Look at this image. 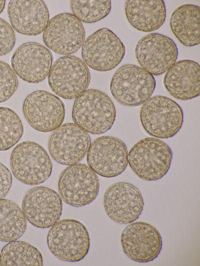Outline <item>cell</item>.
Masks as SVG:
<instances>
[{
  "label": "cell",
  "instance_id": "obj_1",
  "mask_svg": "<svg viewBox=\"0 0 200 266\" xmlns=\"http://www.w3.org/2000/svg\"><path fill=\"white\" fill-rule=\"evenodd\" d=\"M72 116L74 123L86 132L98 135L112 128L116 118V109L106 94L90 89L76 98Z\"/></svg>",
  "mask_w": 200,
  "mask_h": 266
},
{
  "label": "cell",
  "instance_id": "obj_2",
  "mask_svg": "<svg viewBox=\"0 0 200 266\" xmlns=\"http://www.w3.org/2000/svg\"><path fill=\"white\" fill-rule=\"evenodd\" d=\"M139 117L146 133L160 139L174 137L180 130L184 122V113L180 105L162 95L150 97L144 102Z\"/></svg>",
  "mask_w": 200,
  "mask_h": 266
},
{
  "label": "cell",
  "instance_id": "obj_3",
  "mask_svg": "<svg viewBox=\"0 0 200 266\" xmlns=\"http://www.w3.org/2000/svg\"><path fill=\"white\" fill-rule=\"evenodd\" d=\"M172 158L170 148L162 141L146 137L136 142L128 153V164L140 179L155 181L168 172Z\"/></svg>",
  "mask_w": 200,
  "mask_h": 266
},
{
  "label": "cell",
  "instance_id": "obj_4",
  "mask_svg": "<svg viewBox=\"0 0 200 266\" xmlns=\"http://www.w3.org/2000/svg\"><path fill=\"white\" fill-rule=\"evenodd\" d=\"M46 241L49 250L55 257L69 262L82 260L90 247L87 228L81 222L73 219H62L52 225Z\"/></svg>",
  "mask_w": 200,
  "mask_h": 266
},
{
  "label": "cell",
  "instance_id": "obj_5",
  "mask_svg": "<svg viewBox=\"0 0 200 266\" xmlns=\"http://www.w3.org/2000/svg\"><path fill=\"white\" fill-rule=\"evenodd\" d=\"M156 86L154 77L146 70L134 64H126L114 74L110 91L122 105L138 106L151 97Z\"/></svg>",
  "mask_w": 200,
  "mask_h": 266
},
{
  "label": "cell",
  "instance_id": "obj_6",
  "mask_svg": "<svg viewBox=\"0 0 200 266\" xmlns=\"http://www.w3.org/2000/svg\"><path fill=\"white\" fill-rule=\"evenodd\" d=\"M10 165L14 176L28 185H36L50 176L52 164L46 150L34 141L19 143L12 150Z\"/></svg>",
  "mask_w": 200,
  "mask_h": 266
},
{
  "label": "cell",
  "instance_id": "obj_7",
  "mask_svg": "<svg viewBox=\"0 0 200 266\" xmlns=\"http://www.w3.org/2000/svg\"><path fill=\"white\" fill-rule=\"evenodd\" d=\"M58 189L62 199L70 206H86L96 198L100 189L96 173L88 165L76 163L69 165L60 173Z\"/></svg>",
  "mask_w": 200,
  "mask_h": 266
},
{
  "label": "cell",
  "instance_id": "obj_8",
  "mask_svg": "<svg viewBox=\"0 0 200 266\" xmlns=\"http://www.w3.org/2000/svg\"><path fill=\"white\" fill-rule=\"evenodd\" d=\"M90 80L87 65L73 55H65L58 59L48 76L51 90L59 97L68 99L76 98L84 92Z\"/></svg>",
  "mask_w": 200,
  "mask_h": 266
},
{
  "label": "cell",
  "instance_id": "obj_9",
  "mask_svg": "<svg viewBox=\"0 0 200 266\" xmlns=\"http://www.w3.org/2000/svg\"><path fill=\"white\" fill-rule=\"evenodd\" d=\"M126 54L124 45L108 28L99 29L84 41L82 48L83 61L98 71H108L116 67Z\"/></svg>",
  "mask_w": 200,
  "mask_h": 266
},
{
  "label": "cell",
  "instance_id": "obj_10",
  "mask_svg": "<svg viewBox=\"0 0 200 266\" xmlns=\"http://www.w3.org/2000/svg\"><path fill=\"white\" fill-rule=\"evenodd\" d=\"M24 115L29 125L41 132H50L60 127L65 117L62 100L50 92L39 90L28 95L22 104Z\"/></svg>",
  "mask_w": 200,
  "mask_h": 266
},
{
  "label": "cell",
  "instance_id": "obj_11",
  "mask_svg": "<svg viewBox=\"0 0 200 266\" xmlns=\"http://www.w3.org/2000/svg\"><path fill=\"white\" fill-rule=\"evenodd\" d=\"M86 155L88 166L98 175L107 178L116 177L126 170L128 152L120 139L102 136L90 145Z\"/></svg>",
  "mask_w": 200,
  "mask_h": 266
},
{
  "label": "cell",
  "instance_id": "obj_12",
  "mask_svg": "<svg viewBox=\"0 0 200 266\" xmlns=\"http://www.w3.org/2000/svg\"><path fill=\"white\" fill-rule=\"evenodd\" d=\"M178 56V48L173 40L158 33L144 36L135 48L138 63L152 75L166 72L176 62Z\"/></svg>",
  "mask_w": 200,
  "mask_h": 266
},
{
  "label": "cell",
  "instance_id": "obj_13",
  "mask_svg": "<svg viewBox=\"0 0 200 266\" xmlns=\"http://www.w3.org/2000/svg\"><path fill=\"white\" fill-rule=\"evenodd\" d=\"M85 36L81 21L70 13H61L53 16L49 20L42 34L44 42L49 49L66 55L80 49Z\"/></svg>",
  "mask_w": 200,
  "mask_h": 266
},
{
  "label": "cell",
  "instance_id": "obj_14",
  "mask_svg": "<svg viewBox=\"0 0 200 266\" xmlns=\"http://www.w3.org/2000/svg\"><path fill=\"white\" fill-rule=\"evenodd\" d=\"M90 145V135L74 123H66L53 131L48 142L52 157L56 162L71 165L80 161Z\"/></svg>",
  "mask_w": 200,
  "mask_h": 266
},
{
  "label": "cell",
  "instance_id": "obj_15",
  "mask_svg": "<svg viewBox=\"0 0 200 266\" xmlns=\"http://www.w3.org/2000/svg\"><path fill=\"white\" fill-rule=\"evenodd\" d=\"M120 243L124 253L132 260L138 263L154 261L162 247L159 231L144 222H133L123 230Z\"/></svg>",
  "mask_w": 200,
  "mask_h": 266
},
{
  "label": "cell",
  "instance_id": "obj_16",
  "mask_svg": "<svg viewBox=\"0 0 200 266\" xmlns=\"http://www.w3.org/2000/svg\"><path fill=\"white\" fill-rule=\"evenodd\" d=\"M104 208L114 222L127 224L140 216L144 200L138 189L128 182H118L109 186L103 196Z\"/></svg>",
  "mask_w": 200,
  "mask_h": 266
},
{
  "label": "cell",
  "instance_id": "obj_17",
  "mask_svg": "<svg viewBox=\"0 0 200 266\" xmlns=\"http://www.w3.org/2000/svg\"><path fill=\"white\" fill-rule=\"evenodd\" d=\"M22 207L26 220L32 225L40 229L48 228L56 223L62 215V199L52 189L36 187L26 193Z\"/></svg>",
  "mask_w": 200,
  "mask_h": 266
},
{
  "label": "cell",
  "instance_id": "obj_18",
  "mask_svg": "<svg viewBox=\"0 0 200 266\" xmlns=\"http://www.w3.org/2000/svg\"><path fill=\"white\" fill-rule=\"evenodd\" d=\"M53 61L50 50L36 42L19 46L12 56V68L20 78L30 83L43 81L50 71Z\"/></svg>",
  "mask_w": 200,
  "mask_h": 266
},
{
  "label": "cell",
  "instance_id": "obj_19",
  "mask_svg": "<svg viewBox=\"0 0 200 266\" xmlns=\"http://www.w3.org/2000/svg\"><path fill=\"white\" fill-rule=\"evenodd\" d=\"M8 15L12 28L26 35L40 34L50 18L46 4L42 0H10L8 6Z\"/></svg>",
  "mask_w": 200,
  "mask_h": 266
},
{
  "label": "cell",
  "instance_id": "obj_20",
  "mask_svg": "<svg viewBox=\"0 0 200 266\" xmlns=\"http://www.w3.org/2000/svg\"><path fill=\"white\" fill-rule=\"evenodd\" d=\"M163 84L173 97L180 100L196 98L200 94V66L196 62L181 60L166 72Z\"/></svg>",
  "mask_w": 200,
  "mask_h": 266
},
{
  "label": "cell",
  "instance_id": "obj_21",
  "mask_svg": "<svg viewBox=\"0 0 200 266\" xmlns=\"http://www.w3.org/2000/svg\"><path fill=\"white\" fill-rule=\"evenodd\" d=\"M124 12L132 27L145 32L158 29L166 18V8L162 0H126Z\"/></svg>",
  "mask_w": 200,
  "mask_h": 266
},
{
  "label": "cell",
  "instance_id": "obj_22",
  "mask_svg": "<svg viewBox=\"0 0 200 266\" xmlns=\"http://www.w3.org/2000/svg\"><path fill=\"white\" fill-rule=\"evenodd\" d=\"M200 7L187 4L176 8L172 13L170 27L183 45L191 47L200 42Z\"/></svg>",
  "mask_w": 200,
  "mask_h": 266
},
{
  "label": "cell",
  "instance_id": "obj_23",
  "mask_svg": "<svg viewBox=\"0 0 200 266\" xmlns=\"http://www.w3.org/2000/svg\"><path fill=\"white\" fill-rule=\"evenodd\" d=\"M22 210L10 200L0 199V241L10 242L20 238L26 229Z\"/></svg>",
  "mask_w": 200,
  "mask_h": 266
},
{
  "label": "cell",
  "instance_id": "obj_24",
  "mask_svg": "<svg viewBox=\"0 0 200 266\" xmlns=\"http://www.w3.org/2000/svg\"><path fill=\"white\" fill-rule=\"evenodd\" d=\"M42 256L34 246L21 241L10 242L2 249L0 266H43Z\"/></svg>",
  "mask_w": 200,
  "mask_h": 266
},
{
  "label": "cell",
  "instance_id": "obj_25",
  "mask_svg": "<svg viewBox=\"0 0 200 266\" xmlns=\"http://www.w3.org/2000/svg\"><path fill=\"white\" fill-rule=\"evenodd\" d=\"M24 126L18 115L8 107H0V151L10 149L20 139Z\"/></svg>",
  "mask_w": 200,
  "mask_h": 266
},
{
  "label": "cell",
  "instance_id": "obj_26",
  "mask_svg": "<svg viewBox=\"0 0 200 266\" xmlns=\"http://www.w3.org/2000/svg\"><path fill=\"white\" fill-rule=\"evenodd\" d=\"M73 15L80 21L94 23L106 17L112 8L111 0H70Z\"/></svg>",
  "mask_w": 200,
  "mask_h": 266
},
{
  "label": "cell",
  "instance_id": "obj_27",
  "mask_svg": "<svg viewBox=\"0 0 200 266\" xmlns=\"http://www.w3.org/2000/svg\"><path fill=\"white\" fill-rule=\"evenodd\" d=\"M18 86L17 76L12 67L0 60V103L9 99Z\"/></svg>",
  "mask_w": 200,
  "mask_h": 266
},
{
  "label": "cell",
  "instance_id": "obj_28",
  "mask_svg": "<svg viewBox=\"0 0 200 266\" xmlns=\"http://www.w3.org/2000/svg\"><path fill=\"white\" fill-rule=\"evenodd\" d=\"M16 43V35L12 26L0 18V56L10 52Z\"/></svg>",
  "mask_w": 200,
  "mask_h": 266
},
{
  "label": "cell",
  "instance_id": "obj_29",
  "mask_svg": "<svg viewBox=\"0 0 200 266\" xmlns=\"http://www.w3.org/2000/svg\"><path fill=\"white\" fill-rule=\"evenodd\" d=\"M12 177L9 169L0 162V199L9 193L12 185Z\"/></svg>",
  "mask_w": 200,
  "mask_h": 266
},
{
  "label": "cell",
  "instance_id": "obj_30",
  "mask_svg": "<svg viewBox=\"0 0 200 266\" xmlns=\"http://www.w3.org/2000/svg\"><path fill=\"white\" fill-rule=\"evenodd\" d=\"M6 5V0H0V14L3 11Z\"/></svg>",
  "mask_w": 200,
  "mask_h": 266
}]
</instances>
